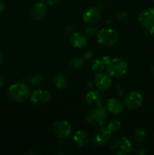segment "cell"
<instances>
[{
  "instance_id": "6da1fadb",
  "label": "cell",
  "mask_w": 154,
  "mask_h": 155,
  "mask_svg": "<svg viewBox=\"0 0 154 155\" xmlns=\"http://www.w3.org/2000/svg\"><path fill=\"white\" fill-rule=\"evenodd\" d=\"M8 93L12 101L15 102H23L28 98L30 89L25 83H14L9 87Z\"/></svg>"
},
{
  "instance_id": "7a4b0ae2",
  "label": "cell",
  "mask_w": 154,
  "mask_h": 155,
  "mask_svg": "<svg viewBox=\"0 0 154 155\" xmlns=\"http://www.w3.org/2000/svg\"><path fill=\"white\" fill-rule=\"evenodd\" d=\"M128 70V64L123 58H116L110 61L107 66V71L110 77H121L125 74Z\"/></svg>"
},
{
  "instance_id": "3957f363",
  "label": "cell",
  "mask_w": 154,
  "mask_h": 155,
  "mask_svg": "<svg viewBox=\"0 0 154 155\" xmlns=\"http://www.w3.org/2000/svg\"><path fill=\"white\" fill-rule=\"evenodd\" d=\"M110 149L117 155L128 154L132 151V145L126 137L121 136L113 139L110 143Z\"/></svg>"
},
{
  "instance_id": "277c9868",
  "label": "cell",
  "mask_w": 154,
  "mask_h": 155,
  "mask_svg": "<svg viewBox=\"0 0 154 155\" xmlns=\"http://www.w3.org/2000/svg\"><path fill=\"white\" fill-rule=\"evenodd\" d=\"M107 110L102 107L93 108L86 117L88 123L93 126H103L107 122Z\"/></svg>"
},
{
  "instance_id": "5b68a950",
  "label": "cell",
  "mask_w": 154,
  "mask_h": 155,
  "mask_svg": "<svg viewBox=\"0 0 154 155\" xmlns=\"http://www.w3.org/2000/svg\"><path fill=\"white\" fill-rule=\"evenodd\" d=\"M118 33L113 29L104 28L100 30L97 34V39L101 45L104 46H110L117 42Z\"/></svg>"
},
{
  "instance_id": "8992f818",
  "label": "cell",
  "mask_w": 154,
  "mask_h": 155,
  "mask_svg": "<svg viewBox=\"0 0 154 155\" xmlns=\"http://www.w3.org/2000/svg\"><path fill=\"white\" fill-rule=\"evenodd\" d=\"M143 96L137 91L130 92L125 98V107L129 110H136L141 106L143 103Z\"/></svg>"
},
{
  "instance_id": "52a82bcc",
  "label": "cell",
  "mask_w": 154,
  "mask_h": 155,
  "mask_svg": "<svg viewBox=\"0 0 154 155\" xmlns=\"http://www.w3.org/2000/svg\"><path fill=\"white\" fill-rule=\"evenodd\" d=\"M51 130L56 136L60 139H63L70 134L71 126L67 121H57L53 124Z\"/></svg>"
},
{
  "instance_id": "ba28073f",
  "label": "cell",
  "mask_w": 154,
  "mask_h": 155,
  "mask_svg": "<svg viewBox=\"0 0 154 155\" xmlns=\"http://www.w3.org/2000/svg\"><path fill=\"white\" fill-rule=\"evenodd\" d=\"M138 23L143 28L149 30L154 24V8H149L140 14Z\"/></svg>"
},
{
  "instance_id": "9c48e42d",
  "label": "cell",
  "mask_w": 154,
  "mask_h": 155,
  "mask_svg": "<svg viewBox=\"0 0 154 155\" xmlns=\"http://www.w3.org/2000/svg\"><path fill=\"white\" fill-rule=\"evenodd\" d=\"M111 133V132L107 127H102L99 129L93 138L94 145L98 148L104 146L108 142Z\"/></svg>"
},
{
  "instance_id": "30bf717a",
  "label": "cell",
  "mask_w": 154,
  "mask_h": 155,
  "mask_svg": "<svg viewBox=\"0 0 154 155\" xmlns=\"http://www.w3.org/2000/svg\"><path fill=\"white\" fill-rule=\"evenodd\" d=\"M82 19L86 24H98L101 19V13L98 8L91 7L85 11L82 15Z\"/></svg>"
},
{
  "instance_id": "8fae6325",
  "label": "cell",
  "mask_w": 154,
  "mask_h": 155,
  "mask_svg": "<svg viewBox=\"0 0 154 155\" xmlns=\"http://www.w3.org/2000/svg\"><path fill=\"white\" fill-rule=\"evenodd\" d=\"M50 98H51V95L48 91L38 89V90H35L32 93L30 96V101L34 104L41 105V104H46L47 102H48Z\"/></svg>"
},
{
  "instance_id": "7c38bea8",
  "label": "cell",
  "mask_w": 154,
  "mask_h": 155,
  "mask_svg": "<svg viewBox=\"0 0 154 155\" xmlns=\"http://www.w3.org/2000/svg\"><path fill=\"white\" fill-rule=\"evenodd\" d=\"M95 83L97 88L102 91H105L110 89L111 86L112 80L110 75L104 74L102 72H98L95 74Z\"/></svg>"
},
{
  "instance_id": "4fadbf2b",
  "label": "cell",
  "mask_w": 154,
  "mask_h": 155,
  "mask_svg": "<svg viewBox=\"0 0 154 155\" xmlns=\"http://www.w3.org/2000/svg\"><path fill=\"white\" fill-rule=\"evenodd\" d=\"M48 11V7L45 3V2H38L33 5V8L31 10V18L33 20H41L45 16Z\"/></svg>"
},
{
  "instance_id": "5bb4252c",
  "label": "cell",
  "mask_w": 154,
  "mask_h": 155,
  "mask_svg": "<svg viewBox=\"0 0 154 155\" xmlns=\"http://www.w3.org/2000/svg\"><path fill=\"white\" fill-rule=\"evenodd\" d=\"M85 99L87 104L93 108L101 107V105H102V97L98 91H89L86 94Z\"/></svg>"
},
{
  "instance_id": "9a60e30c",
  "label": "cell",
  "mask_w": 154,
  "mask_h": 155,
  "mask_svg": "<svg viewBox=\"0 0 154 155\" xmlns=\"http://www.w3.org/2000/svg\"><path fill=\"white\" fill-rule=\"evenodd\" d=\"M106 109L110 113L114 115H118L122 111L123 106L122 103L116 98H110L106 103Z\"/></svg>"
},
{
  "instance_id": "2e32d148",
  "label": "cell",
  "mask_w": 154,
  "mask_h": 155,
  "mask_svg": "<svg viewBox=\"0 0 154 155\" xmlns=\"http://www.w3.org/2000/svg\"><path fill=\"white\" fill-rule=\"evenodd\" d=\"M110 58L109 56L104 55L100 58L95 59L91 64V68L93 71L98 72H103L105 68H107V64L110 62Z\"/></svg>"
},
{
  "instance_id": "e0dca14e",
  "label": "cell",
  "mask_w": 154,
  "mask_h": 155,
  "mask_svg": "<svg viewBox=\"0 0 154 155\" xmlns=\"http://www.w3.org/2000/svg\"><path fill=\"white\" fill-rule=\"evenodd\" d=\"M73 141L78 146H85L89 142V137L87 133L83 130H77L72 136Z\"/></svg>"
},
{
  "instance_id": "ac0fdd59",
  "label": "cell",
  "mask_w": 154,
  "mask_h": 155,
  "mask_svg": "<svg viewBox=\"0 0 154 155\" xmlns=\"http://www.w3.org/2000/svg\"><path fill=\"white\" fill-rule=\"evenodd\" d=\"M70 42L77 48H82L88 45V40L85 36L80 33H73L70 37Z\"/></svg>"
},
{
  "instance_id": "d6986e66",
  "label": "cell",
  "mask_w": 154,
  "mask_h": 155,
  "mask_svg": "<svg viewBox=\"0 0 154 155\" xmlns=\"http://www.w3.org/2000/svg\"><path fill=\"white\" fill-rule=\"evenodd\" d=\"M54 86L57 88V89H63L64 86H66V83H67V80L65 77V76H63V74H59L54 77Z\"/></svg>"
},
{
  "instance_id": "ffe728a7",
  "label": "cell",
  "mask_w": 154,
  "mask_h": 155,
  "mask_svg": "<svg viewBox=\"0 0 154 155\" xmlns=\"http://www.w3.org/2000/svg\"><path fill=\"white\" fill-rule=\"evenodd\" d=\"M134 139L137 142H142L145 139L146 136V130L145 129V127H139L138 129L135 130L134 132Z\"/></svg>"
},
{
  "instance_id": "44dd1931",
  "label": "cell",
  "mask_w": 154,
  "mask_h": 155,
  "mask_svg": "<svg viewBox=\"0 0 154 155\" xmlns=\"http://www.w3.org/2000/svg\"><path fill=\"white\" fill-rule=\"evenodd\" d=\"M120 121H119L118 120L113 119L111 120L108 123V125H107V128L108 129L111 133H116V132H118L120 130Z\"/></svg>"
},
{
  "instance_id": "7402d4cb",
  "label": "cell",
  "mask_w": 154,
  "mask_h": 155,
  "mask_svg": "<svg viewBox=\"0 0 154 155\" xmlns=\"http://www.w3.org/2000/svg\"><path fill=\"white\" fill-rule=\"evenodd\" d=\"M83 65V59L79 58H74L71 59L68 63V66L71 68L77 69V68H81Z\"/></svg>"
},
{
  "instance_id": "603a6c76",
  "label": "cell",
  "mask_w": 154,
  "mask_h": 155,
  "mask_svg": "<svg viewBox=\"0 0 154 155\" xmlns=\"http://www.w3.org/2000/svg\"><path fill=\"white\" fill-rule=\"evenodd\" d=\"M42 80H43V77H42V74H35L30 77L29 81H30V83L31 85L36 86V85L39 84L42 81Z\"/></svg>"
},
{
  "instance_id": "cb8c5ba5",
  "label": "cell",
  "mask_w": 154,
  "mask_h": 155,
  "mask_svg": "<svg viewBox=\"0 0 154 155\" xmlns=\"http://www.w3.org/2000/svg\"><path fill=\"white\" fill-rule=\"evenodd\" d=\"M85 33L88 36H94L97 34V29L94 27H88L85 29Z\"/></svg>"
},
{
  "instance_id": "d4e9b609",
  "label": "cell",
  "mask_w": 154,
  "mask_h": 155,
  "mask_svg": "<svg viewBox=\"0 0 154 155\" xmlns=\"http://www.w3.org/2000/svg\"><path fill=\"white\" fill-rule=\"evenodd\" d=\"M93 57V52L91 51H87L84 53L83 54V58L85 60H88V59L91 58Z\"/></svg>"
},
{
  "instance_id": "484cf974",
  "label": "cell",
  "mask_w": 154,
  "mask_h": 155,
  "mask_svg": "<svg viewBox=\"0 0 154 155\" xmlns=\"http://www.w3.org/2000/svg\"><path fill=\"white\" fill-rule=\"evenodd\" d=\"M119 19L122 22H126L128 21V16H127V14L125 12H122L120 15H119Z\"/></svg>"
},
{
  "instance_id": "4316f807",
  "label": "cell",
  "mask_w": 154,
  "mask_h": 155,
  "mask_svg": "<svg viewBox=\"0 0 154 155\" xmlns=\"http://www.w3.org/2000/svg\"><path fill=\"white\" fill-rule=\"evenodd\" d=\"M46 4L50 5H56L59 2V0H45Z\"/></svg>"
},
{
  "instance_id": "83f0119b",
  "label": "cell",
  "mask_w": 154,
  "mask_h": 155,
  "mask_svg": "<svg viewBox=\"0 0 154 155\" xmlns=\"http://www.w3.org/2000/svg\"><path fill=\"white\" fill-rule=\"evenodd\" d=\"M149 34L154 37V24L149 29Z\"/></svg>"
},
{
  "instance_id": "f1b7e54d",
  "label": "cell",
  "mask_w": 154,
  "mask_h": 155,
  "mask_svg": "<svg viewBox=\"0 0 154 155\" xmlns=\"http://www.w3.org/2000/svg\"><path fill=\"white\" fill-rule=\"evenodd\" d=\"M4 2H3L2 0H0V13H1L2 12V10L4 9Z\"/></svg>"
},
{
  "instance_id": "f546056e",
  "label": "cell",
  "mask_w": 154,
  "mask_h": 155,
  "mask_svg": "<svg viewBox=\"0 0 154 155\" xmlns=\"http://www.w3.org/2000/svg\"><path fill=\"white\" fill-rule=\"evenodd\" d=\"M2 60H3V57H2V54L1 51H0V67H1L2 64Z\"/></svg>"
},
{
  "instance_id": "4dcf8cb0",
  "label": "cell",
  "mask_w": 154,
  "mask_h": 155,
  "mask_svg": "<svg viewBox=\"0 0 154 155\" xmlns=\"http://www.w3.org/2000/svg\"><path fill=\"white\" fill-rule=\"evenodd\" d=\"M3 85V78L1 75H0V87H2Z\"/></svg>"
},
{
  "instance_id": "1f68e13d",
  "label": "cell",
  "mask_w": 154,
  "mask_h": 155,
  "mask_svg": "<svg viewBox=\"0 0 154 155\" xmlns=\"http://www.w3.org/2000/svg\"><path fill=\"white\" fill-rule=\"evenodd\" d=\"M151 73H152V75L154 76V65H153V66H152V69H151Z\"/></svg>"
},
{
  "instance_id": "d6a6232c",
  "label": "cell",
  "mask_w": 154,
  "mask_h": 155,
  "mask_svg": "<svg viewBox=\"0 0 154 155\" xmlns=\"http://www.w3.org/2000/svg\"><path fill=\"white\" fill-rule=\"evenodd\" d=\"M153 1H154V0H153Z\"/></svg>"
}]
</instances>
